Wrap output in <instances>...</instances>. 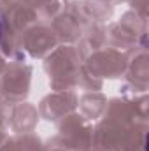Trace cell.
<instances>
[{"label": "cell", "mask_w": 149, "mask_h": 151, "mask_svg": "<svg viewBox=\"0 0 149 151\" xmlns=\"http://www.w3.org/2000/svg\"><path fill=\"white\" fill-rule=\"evenodd\" d=\"M0 32H2V28H0Z\"/></svg>", "instance_id": "obj_1"}]
</instances>
